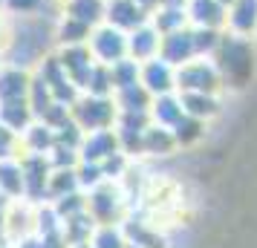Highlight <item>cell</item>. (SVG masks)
I'll list each match as a JSON object with an SVG mask.
<instances>
[{
    "label": "cell",
    "instance_id": "52a82bcc",
    "mask_svg": "<svg viewBox=\"0 0 257 248\" xmlns=\"http://www.w3.org/2000/svg\"><path fill=\"white\" fill-rule=\"evenodd\" d=\"M254 41H257V35H254Z\"/></svg>",
    "mask_w": 257,
    "mask_h": 248
},
{
    "label": "cell",
    "instance_id": "277c9868",
    "mask_svg": "<svg viewBox=\"0 0 257 248\" xmlns=\"http://www.w3.org/2000/svg\"><path fill=\"white\" fill-rule=\"evenodd\" d=\"M225 32L243 35L254 41L257 35V0H234L228 6V21H225Z\"/></svg>",
    "mask_w": 257,
    "mask_h": 248
},
{
    "label": "cell",
    "instance_id": "8992f818",
    "mask_svg": "<svg viewBox=\"0 0 257 248\" xmlns=\"http://www.w3.org/2000/svg\"><path fill=\"white\" fill-rule=\"evenodd\" d=\"M220 3H222V6H225V9H228V6H231L234 0H220Z\"/></svg>",
    "mask_w": 257,
    "mask_h": 248
},
{
    "label": "cell",
    "instance_id": "5b68a950",
    "mask_svg": "<svg viewBox=\"0 0 257 248\" xmlns=\"http://www.w3.org/2000/svg\"><path fill=\"white\" fill-rule=\"evenodd\" d=\"M148 72H151V78H148V87H151L153 93H168L171 87L176 84V75H174V64H168L165 58H153L148 64Z\"/></svg>",
    "mask_w": 257,
    "mask_h": 248
},
{
    "label": "cell",
    "instance_id": "3957f363",
    "mask_svg": "<svg viewBox=\"0 0 257 248\" xmlns=\"http://www.w3.org/2000/svg\"><path fill=\"white\" fill-rule=\"evenodd\" d=\"M188 21L197 29H220L225 32V21H228V9L220 0H188L185 6Z\"/></svg>",
    "mask_w": 257,
    "mask_h": 248
},
{
    "label": "cell",
    "instance_id": "6da1fadb",
    "mask_svg": "<svg viewBox=\"0 0 257 248\" xmlns=\"http://www.w3.org/2000/svg\"><path fill=\"white\" fill-rule=\"evenodd\" d=\"M211 58L217 64L222 81H231V87H243L251 78V72H254V47H251V38L222 32L220 44H217Z\"/></svg>",
    "mask_w": 257,
    "mask_h": 248
},
{
    "label": "cell",
    "instance_id": "7a4b0ae2",
    "mask_svg": "<svg viewBox=\"0 0 257 248\" xmlns=\"http://www.w3.org/2000/svg\"><path fill=\"white\" fill-rule=\"evenodd\" d=\"M176 84L182 87V93H214V90H220L222 75L214 64V58L199 55V58H191L182 67H176Z\"/></svg>",
    "mask_w": 257,
    "mask_h": 248
}]
</instances>
